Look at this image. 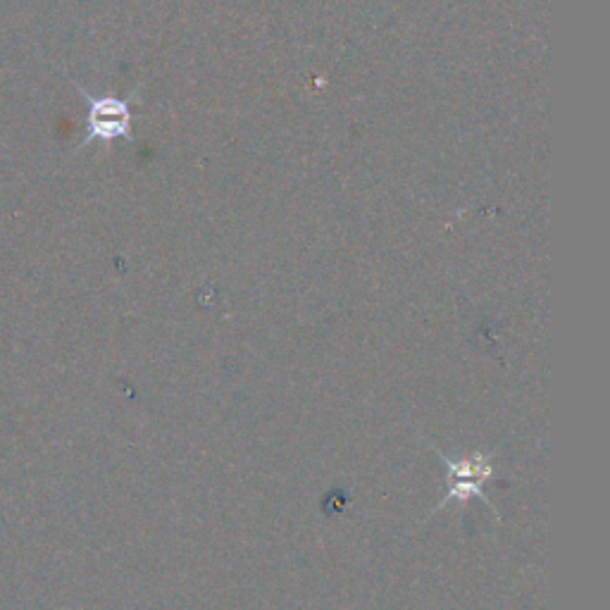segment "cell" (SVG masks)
Instances as JSON below:
<instances>
[{"instance_id": "6da1fadb", "label": "cell", "mask_w": 610, "mask_h": 610, "mask_svg": "<svg viewBox=\"0 0 610 610\" xmlns=\"http://www.w3.org/2000/svg\"><path fill=\"white\" fill-rule=\"evenodd\" d=\"M79 93L89 103V122H86V139L82 146L91 141H112V139H127L134 141L132 132V110L129 101H122L117 96H91L82 86L74 84Z\"/></svg>"}, {"instance_id": "7a4b0ae2", "label": "cell", "mask_w": 610, "mask_h": 610, "mask_svg": "<svg viewBox=\"0 0 610 610\" xmlns=\"http://www.w3.org/2000/svg\"><path fill=\"white\" fill-rule=\"evenodd\" d=\"M444 463L448 465V494L444 496V501H441V506L437 508H446L451 501L458 503H468L472 496H477V499H482L487 506H491L487 496H484L482 484L487 482L491 477V460L487 456H470V458H460V460H451L446 456ZM494 508V506H491Z\"/></svg>"}]
</instances>
